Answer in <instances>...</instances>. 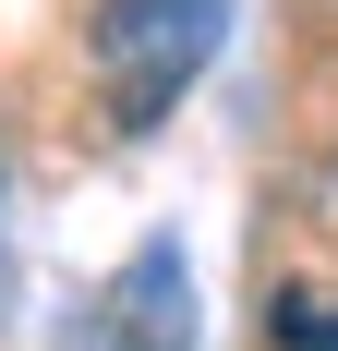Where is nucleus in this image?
Returning <instances> with one entry per match:
<instances>
[{
  "label": "nucleus",
  "mask_w": 338,
  "mask_h": 351,
  "mask_svg": "<svg viewBox=\"0 0 338 351\" xmlns=\"http://www.w3.org/2000/svg\"><path fill=\"white\" fill-rule=\"evenodd\" d=\"M230 25V0H97V85H109V121L121 134H157L181 85L205 73Z\"/></svg>",
  "instance_id": "nucleus-1"
},
{
  "label": "nucleus",
  "mask_w": 338,
  "mask_h": 351,
  "mask_svg": "<svg viewBox=\"0 0 338 351\" xmlns=\"http://www.w3.org/2000/svg\"><path fill=\"white\" fill-rule=\"evenodd\" d=\"M109 339L121 351H194V279H181V243H145L121 279H109Z\"/></svg>",
  "instance_id": "nucleus-2"
},
{
  "label": "nucleus",
  "mask_w": 338,
  "mask_h": 351,
  "mask_svg": "<svg viewBox=\"0 0 338 351\" xmlns=\"http://www.w3.org/2000/svg\"><path fill=\"white\" fill-rule=\"evenodd\" d=\"M278 351H338V303H278Z\"/></svg>",
  "instance_id": "nucleus-3"
},
{
  "label": "nucleus",
  "mask_w": 338,
  "mask_h": 351,
  "mask_svg": "<svg viewBox=\"0 0 338 351\" xmlns=\"http://www.w3.org/2000/svg\"><path fill=\"white\" fill-rule=\"evenodd\" d=\"M0 315H12V254H0Z\"/></svg>",
  "instance_id": "nucleus-4"
}]
</instances>
